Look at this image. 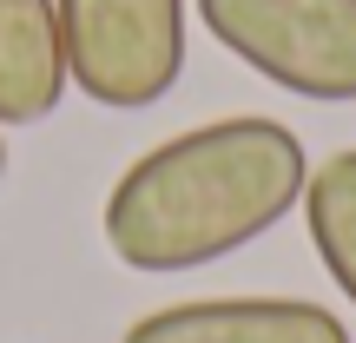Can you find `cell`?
Instances as JSON below:
<instances>
[{
    "mask_svg": "<svg viewBox=\"0 0 356 343\" xmlns=\"http://www.w3.org/2000/svg\"><path fill=\"white\" fill-rule=\"evenodd\" d=\"M304 139L284 119L238 113L139 152L106 191V251L126 271L172 278L257 244L304 205Z\"/></svg>",
    "mask_w": 356,
    "mask_h": 343,
    "instance_id": "1",
    "label": "cell"
},
{
    "mask_svg": "<svg viewBox=\"0 0 356 343\" xmlns=\"http://www.w3.org/2000/svg\"><path fill=\"white\" fill-rule=\"evenodd\" d=\"M231 60L317 106L356 99V0H198Z\"/></svg>",
    "mask_w": 356,
    "mask_h": 343,
    "instance_id": "2",
    "label": "cell"
},
{
    "mask_svg": "<svg viewBox=\"0 0 356 343\" xmlns=\"http://www.w3.org/2000/svg\"><path fill=\"white\" fill-rule=\"evenodd\" d=\"M66 86L92 106L139 113L185 73V0H53Z\"/></svg>",
    "mask_w": 356,
    "mask_h": 343,
    "instance_id": "3",
    "label": "cell"
},
{
    "mask_svg": "<svg viewBox=\"0 0 356 343\" xmlns=\"http://www.w3.org/2000/svg\"><path fill=\"white\" fill-rule=\"evenodd\" d=\"M119 343H350V330L310 297H191L139 317Z\"/></svg>",
    "mask_w": 356,
    "mask_h": 343,
    "instance_id": "4",
    "label": "cell"
},
{
    "mask_svg": "<svg viewBox=\"0 0 356 343\" xmlns=\"http://www.w3.org/2000/svg\"><path fill=\"white\" fill-rule=\"evenodd\" d=\"M66 99L53 0H0V126H40Z\"/></svg>",
    "mask_w": 356,
    "mask_h": 343,
    "instance_id": "5",
    "label": "cell"
},
{
    "mask_svg": "<svg viewBox=\"0 0 356 343\" xmlns=\"http://www.w3.org/2000/svg\"><path fill=\"white\" fill-rule=\"evenodd\" d=\"M304 225L337 291L356 304V152H330L304 178Z\"/></svg>",
    "mask_w": 356,
    "mask_h": 343,
    "instance_id": "6",
    "label": "cell"
},
{
    "mask_svg": "<svg viewBox=\"0 0 356 343\" xmlns=\"http://www.w3.org/2000/svg\"><path fill=\"white\" fill-rule=\"evenodd\" d=\"M0 178H7V139H0Z\"/></svg>",
    "mask_w": 356,
    "mask_h": 343,
    "instance_id": "7",
    "label": "cell"
}]
</instances>
